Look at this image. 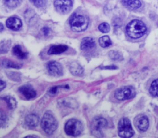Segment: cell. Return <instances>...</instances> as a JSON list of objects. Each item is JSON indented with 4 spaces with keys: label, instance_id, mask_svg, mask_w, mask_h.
<instances>
[{
    "label": "cell",
    "instance_id": "1",
    "mask_svg": "<svg viewBox=\"0 0 158 138\" xmlns=\"http://www.w3.org/2000/svg\"><path fill=\"white\" fill-rule=\"evenodd\" d=\"M147 30L146 25L141 20L135 19L130 22L126 27L127 35L132 38H139L144 35Z\"/></svg>",
    "mask_w": 158,
    "mask_h": 138
},
{
    "label": "cell",
    "instance_id": "2",
    "mask_svg": "<svg viewBox=\"0 0 158 138\" xmlns=\"http://www.w3.org/2000/svg\"><path fill=\"white\" fill-rule=\"evenodd\" d=\"M69 23L71 29L73 31L80 32L85 31L87 28L89 24V19L85 15L75 13L71 17Z\"/></svg>",
    "mask_w": 158,
    "mask_h": 138
},
{
    "label": "cell",
    "instance_id": "3",
    "mask_svg": "<svg viewBox=\"0 0 158 138\" xmlns=\"http://www.w3.org/2000/svg\"><path fill=\"white\" fill-rule=\"evenodd\" d=\"M41 126L48 135H51L57 127V121L52 114L46 113L41 119Z\"/></svg>",
    "mask_w": 158,
    "mask_h": 138
},
{
    "label": "cell",
    "instance_id": "4",
    "mask_svg": "<svg viewBox=\"0 0 158 138\" xmlns=\"http://www.w3.org/2000/svg\"><path fill=\"white\" fill-rule=\"evenodd\" d=\"M118 136L123 138H129L133 136L134 131L131 122L127 118H122L118 123Z\"/></svg>",
    "mask_w": 158,
    "mask_h": 138
},
{
    "label": "cell",
    "instance_id": "5",
    "mask_svg": "<svg viewBox=\"0 0 158 138\" xmlns=\"http://www.w3.org/2000/svg\"><path fill=\"white\" fill-rule=\"evenodd\" d=\"M83 129L82 123L76 119H69L65 125V133L71 136H79L82 132Z\"/></svg>",
    "mask_w": 158,
    "mask_h": 138
},
{
    "label": "cell",
    "instance_id": "6",
    "mask_svg": "<svg viewBox=\"0 0 158 138\" xmlns=\"http://www.w3.org/2000/svg\"><path fill=\"white\" fill-rule=\"evenodd\" d=\"M107 126V121L101 117L94 118L91 124V131L93 135L96 137H102V130Z\"/></svg>",
    "mask_w": 158,
    "mask_h": 138
},
{
    "label": "cell",
    "instance_id": "7",
    "mask_svg": "<svg viewBox=\"0 0 158 138\" xmlns=\"http://www.w3.org/2000/svg\"><path fill=\"white\" fill-rule=\"evenodd\" d=\"M136 95L135 88L132 86H124L116 90L114 96L118 100H125L133 98Z\"/></svg>",
    "mask_w": 158,
    "mask_h": 138
},
{
    "label": "cell",
    "instance_id": "8",
    "mask_svg": "<svg viewBox=\"0 0 158 138\" xmlns=\"http://www.w3.org/2000/svg\"><path fill=\"white\" fill-rule=\"evenodd\" d=\"M56 9L61 14H67L72 7L71 0H56L54 2Z\"/></svg>",
    "mask_w": 158,
    "mask_h": 138
},
{
    "label": "cell",
    "instance_id": "9",
    "mask_svg": "<svg viewBox=\"0 0 158 138\" xmlns=\"http://www.w3.org/2000/svg\"><path fill=\"white\" fill-rule=\"evenodd\" d=\"M47 69L50 75L54 77L62 76L63 69L62 65L57 61H51L47 64Z\"/></svg>",
    "mask_w": 158,
    "mask_h": 138
},
{
    "label": "cell",
    "instance_id": "10",
    "mask_svg": "<svg viewBox=\"0 0 158 138\" xmlns=\"http://www.w3.org/2000/svg\"><path fill=\"white\" fill-rule=\"evenodd\" d=\"M19 90L22 93V95H23V96L27 100L33 98L36 95V91L31 85H25L21 86L19 88Z\"/></svg>",
    "mask_w": 158,
    "mask_h": 138
},
{
    "label": "cell",
    "instance_id": "11",
    "mask_svg": "<svg viewBox=\"0 0 158 138\" xmlns=\"http://www.w3.org/2000/svg\"><path fill=\"white\" fill-rule=\"evenodd\" d=\"M6 26L10 30H18L22 27V23L20 19L17 17H12L9 18L6 22Z\"/></svg>",
    "mask_w": 158,
    "mask_h": 138
},
{
    "label": "cell",
    "instance_id": "12",
    "mask_svg": "<svg viewBox=\"0 0 158 138\" xmlns=\"http://www.w3.org/2000/svg\"><path fill=\"white\" fill-rule=\"evenodd\" d=\"M40 118L35 114H30L27 115L25 118V124L26 126L31 129L35 128L38 124Z\"/></svg>",
    "mask_w": 158,
    "mask_h": 138
},
{
    "label": "cell",
    "instance_id": "13",
    "mask_svg": "<svg viewBox=\"0 0 158 138\" xmlns=\"http://www.w3.org/2000/svg\"><path fill=\"white\" fill-rule=\"evenodd\" d=\"M95 45V41L93 38L85 37L82 40L80 47L83 50H89L93 48Z\"/></svg>",
    "mask_w": 158,
    "mask_h": 138
},
{
    "label": "cell",
    "instance_id": "14",
    "mask_svg": "<svg viewBox=\"0 0 158 138\" xmlns=\"http://www.w3.org/2000/svg\"><path fill=\"white\" fill-rule=\"evenodd\" d=\"M68 47L65 45H57L51 46L48 51V54H58L65 52L67 50Z\"/></svg>",
    "mask_w": 158,
    "mask_h": 138
},
{
    "label": "cell",
    "instance_id": "15",
    "mask_svg": "<svg viewBox=\"0 0 158 138\" xmlns=\"http://www.w3.org/2000/svg\"><path fill=\"white\" fill-rule=\"evenodd\" d=\"M137 127L140 131H146L149 127V120L146 116H141L137 121Z\"/></svg>",
    "mask_w": 158,
    "mask_h": 138
},
{
    "label": "cell",
    "instance_id": "16",
    "mask_svg": "<svg viewBox=\"0 0 158 138\" xmlns=\"http://www.w3.org/2000/svg\"><path fill=\"white\" fill-rule=\"evenodd\" d=\"M121 2L124 6L131 9H138L141 6L139 0H121Z\"/></svg>",
    "mask_w": 158,
    "mask_h": 138
},
{
    "label": "cell",
    "instance_id": "17",
    "mask_svg": "<svg viewBox=\"0 0 158 138\" xmlns=\"http://www.w3.org/2000/svg\"><path fill=\"white\" fill-rule=\"evenodd\" d=\"M70 72L74 75H80L83 72V69L77 62H72L69 66Z\"/></svg>",
    "mask_w": 158,
    "mask_h": 138
},
{
    "label": "cell",
    "instance_id": "18",
    "mask_svg": "<svg viewBox=\"0 0 158 138\" xmlns=\"http://www.w3.org/2000/svg\"><path fill=\"white\" fill-rule=\"evenodd\" d=\"M12 53L14 55L17 56L19 59H24L27 58L28 53L27 52L23 51L21 46L19 45H16L14 46L12 49Z\"/></svg>",
    "mask_w": 158,
    "mask_h": 138
},
{
    "label": "cell",
    "instance_id": "19",
    "mask_svg": "<svg viewBox=\"0 0 158 138\" xmlns=\"http://www.w3.org/2000/svg\"><path fill=\"white\" fill-rule=\"evenodd\" d=\"M1 64L3 67L7 68H15V69H19L21 67V65L16 63L15 62L12 61L11 60L4 59L2 60Z\"/></svg>",
    "mask_w": 158,
    "mask_h": 138
},
{
    "label": "cell",
    "instance_id": "20",
    "mask_svg": "<svg viewBox=\"0 0 158 138\" xmlns=\"http://www.w3.org/2000/svg\"><path fill=\"white\" fill-rule=\"evenodd\" d=\"M61 103H62V105H64V106H66L67 107H70V108H75L78 107V103L77 102L72 98H65L62 100Z\"/></svg>",
    "mask_w": 158,
    "mask_h": 138
},
{
    "label": "cell",
    "instance_id": "21",
    "mask_svg": "<svg viewBox=\"0 0 158 138\" xmlns=\"http://www.w3.org/2000/svg\"><path fill=\"white\" fill-rule=\"evenodd\" d=\"M99 43L100 46L102 48H107L111 45L112 41L109 36L105 35L100 37L99 38Z\"/></svg>",
    "mask_w": 158,
    "mask_h": 138
},
{
    "label": "cell",
    "instance_id": "22",
    "mask_svg": "<svg viewBox=\"0 0 158 138\" xmlns=\"http://www.w3.org/2000/svg\"><path fill=\"white\" fill-rule=\"evenodd\" d=\"M6 102L8 107L10 110H14L17 106V101L15 98L10 96H6L2 98Z\"/></svg>",
    "mask_w": 158,
    "mask_h": 138
},
{
    "label": "cell",
    "instance_id": "23",
    "mask_svg": "<svg viewBox=\"0 0 158 138\" xmlns=\"http://www.w3.org/2000/svg\"><path fill=\"white\" fill-rule=\"evenodd\" d=\"M149 93L154 97H158V79L151 83L149 87Z\"/></svg>",
    "mask_w": 158,
    "mask_h": 138
},
{
    "label": "cell",
    "instance_id": "24",
    "mask_svg": "<svg viewBox=\"0 0 158 138\" xmlns=\"http://www.w3.org/2000/svg\"><path fill=\"white\" fill-rule=\"evenodd\" d=\"M109 56L110 58L114 61H121L123 59L122 54L117 51L112 50L109 53Z\"/></svg>",
    "mask_w": 158,
    "mask_h": 138
},
{
    "label": "cell",
    "instance_id": "25",
    "mask_svg": "<svg viewBox=\"0 0 158 138\" xmlns=\"http://www.w3.org/2000/svg\"><path fill=\"white\" fill-rule=\"evenodd\" d=\"M22 0H4V3L9 8H15L20 4Z\"/></svg>",
    "mask_w": 158,
    "mask_h": 138
},
{
    "label": "cell",
    "instance_id": "26",
    "mask_svg": "<svg viewBox=\"0 0 158 138\" xmlns=\"http://www.w3.org/2000/svg\"><path fill=\"white\" fill-rule=\"evenodd\" d=\"M98 29L102 33H107L110 30V25L106 22H103L98 26Z\"/></svg>",
    "mask_w": 158,
    "mask_h": 138
},
{
    "label": "cell",
    "instance_id": "27",
    "mask_svg": "<svg viewBox=\"0 0 158 138\" xmlns=\"http://www.w3.org/2000/svg\"><path fill=\"white\" fill-rule=\"evenodd\" d=\"M10 41H2L1 42V53H6L8 51V50L10 47Z\"/></svg>",
    "mask_w": 158,
    "mask_h": 138
},
{
    "label": "cell",
    "instance_id": "28",
    "mask_svg": "<svg viewBox=\"0 0 158 138\" xmlns=\"http://www.w3.org/2000/svg\"><path fill=\"white\" fill-rule=\"evenodd\" d=\"M36 7H42L46 5L48 0H30Z\"/></svg>",
    "mask_w": 158,
    "mask_h": 138
},
{
    "label": "cell",
    "instance_id": "29",
    "mask_svg": "<svg viewBox=\"0 0 158 138\" xmlns=\"http://www.w3.org/2000/svg\"><path fill=\"white\" fill-rule=\"evenodd\" d=\"M6 116L2 111L1 112V127H4L5 124L6 123Z\"/></svg>",
    "mask_w": 158,
    "mask_h": 138
},
{
    "label": "cell",
    "instance_id": "30",
    "mask_svg": "<svg viewBox=\"0 0 158 138\" xmlns=\"http://www.w3.org/2000/svg\"><path fill=\"white\" fill-rule=\"evenodd\" d=\"M60 87L59 86H55V87H53L52 88H51L49 89V93L51 94V95H55L58 90V88H59Z\"/></svg>",
    "mask_w": 158,
    "mask_h": 138
},
{
    "label": "cell",
    "instance_id": "31",
    "mask_svg": "<svg viewBox=\"0 0 158 138\" xmlns=\"http://www.w3.org/2000/svg\"><path fill=\"white\" fill-rule=\"evenodd\" d=\"M42 30H43V33H44V34L45 35H48V33H49V28L48 27H44L42 29Z\"/></svg>",
    "mask_w": 158,
    "mask_h": 138
},
{
    "label": "cell",
    "instance_id": "32",
    "mask_svg": "<svg viewBox=\"0 0 158 138\" xmlns=\"http://www.w3.org/2000/svg\"><path fill=\"white\" fill-rule=\"evenodd\" d=\"M117 68V67H116L115 66H113V65H110L109 66H105L103 67V69H115Z\"/></svg>",
    "mask_w": 158,
    "mask_h": 138
},
{
    "label": "cell",
    "instance_id": "33",
    "mask_svg": "<svg viewBox=\"0 0 158 138\" xmlns=\"http://www.w3.org/2000/svg\"><path fill=\"white\" fill-rule=\"evenodd\" d=\"M6 87V83L2 80H1V90H2Z\"/></svg>",
    "mask_w": 158,
    "mask_h": 138
},
{
    "label": "cell",
    "instance_id": "34",
    "mask_svg": "<svg viewBox=\"0 0 158 138\" xmlns=\"http://www.w3.org/2000/svg\"><path fill=\"white\" fill-rule=\"evenodd\" d=\"M25 137H38L36 136H26Z\"/></svg>",
    "mask_w": 158,
    "mask_h": 138
},
{
    "label": "cell",
    "instance_id": "35",
    "mask_svg": "<svg viewBox=\"0 0 158 138\" xmlns=\"http://www.w3.org/2000/svg\"><path fill=\"white\" fill-rule=\"evenodd\" d=\"M1 31L2 32V31L3 30V25H2V24H1Z\"/></svg>",
    "mask_w": 158,
    "mask_h": 138
}]
</instances>
